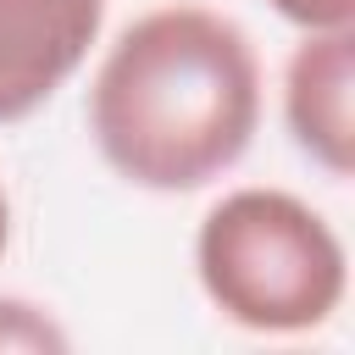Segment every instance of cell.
I'll return each mask as SVG.
<instances>
[{
	"label": "cell",
	"instance_id": "5",
	"mask_svg": "<svg viewBox=\"0 0 355 355\" xmlns=\"http://www.w3.org/2000/svg\"><path fill=\"white\" fill-rule=\"evenodd\" d=\"M0 349H67V333L28 300H0Z\"/></svg>",
	"mask_w": 355,
	"mask_h": 355
},
{
	"label": "cell",
	"instance_id": "2",
	"mask_svg": "<svg viewBox=\"0 0 355 355\" xmlns=\"http://www.w3.org/2000/svg\"><path fill=\"white\" fill-rule=\"evenodd\" d=\"M205 300L250 333H311L344 305V244L288 189H233L194 233Z\"/></svg>",
	"mask_w": 355,
	"mask_h": 355
},
{
	"label": "cell",
	"instance_id": "4",
	"mask_svg": "<svg viewBox=\"0 0 355 355\" xmlns=\"http://www.w3.org/2000/svg\"><path fill=\"white\" fill-rule=\"evenodd\" d=\"M355 28L305 33L283 67V122L294 144L327 172H355Z\"/></svg>",
	"mask_w": 355,
	"mask_h": 355
},
{
	"label": "cell",
	"instance_id": "6",
	"mask_svg": "<svg viewBox=\"0 0 355 355\" xmlns=\"http://www.w3.org/2000/svg\"><path fill=\"white\" fill-rule=\"evenodd\" d=\"M283 22L300 33H327V28H355V0H266Z\"/></svg>",
	"mask_w": 355,
	"mask_h": 355
},
{
	"label": "cell",
	"instance_id": "3",
	"mask_svg": "<svg viewBox=\"0 0 355 355\" xmlns=\"http://www.w3.org/2000/svg\"><path fill=\"white\" fill-rule=\"evenodd\" d=\"M105 0H0V128L33 116L100 39Z\"/></svg>",
	"mask_w": 355,
	"mask_h": 355
},
{
	"label": "cell",
	"instance_id": "1",
	"mask_svg": "<svg viewBox=\"0 0 355 355\" xmlns=\"http://www.w3.org/2000/svg\"><path fill=\"white\" fill-rule=\"evenodd\" d=\"M255 122V44L211 6L133 17L89 83V133L105 166L155 194H189L222 178L250 150Z\"/></svg>",
	"mask_w": 355,
	"mask_h": 355
},
{
	"label": "cell",
	"instance_id": "7",
	"mask_svg": "<svg viewBox=\"0 0 355 355\" xmlns=\"http://www.w3.org/2000/svg\"><path fill=\"white\" fill-rule=\"evenodd\" d=\"M6 244H11V200L0 189V255H6Z\"/></svg>",
	"mask_w": 355,
	"mask_h": 355
}]
</instances>
